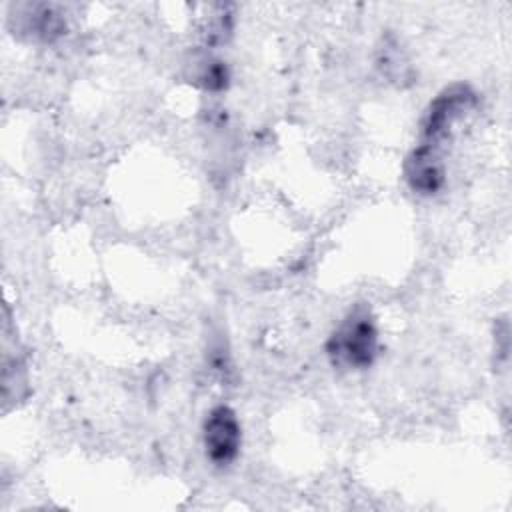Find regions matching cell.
Here are the masks:
<instances>
[{
    "mask_svg": "<svg viewBox=\"0 0 512 512\" xmlns=\"http://www.w3.org/2000/svg\"><path fill=\"white\" fill-rule=\"evenodd\" d=\"M326 354L340 370L372 366L378 354V326L366 306H356L344 316L326 342Z\"/></svg>",
    "mask_w": 512,
    "mask_h": 512,
    "instance_id": "6da1fadb",
    "label": "cell"
},
{
    "mask_svg": "<svg viewBox=\"0 0 512 512\" xmlns=\"http://www.w3.org/2000/svg\"><path fill=\"white\" fill-rule=\"evenodd\" d=\"M476 106V92L468 84L446 86L426 108L422 118V140L424 144L440 146L450 138L454 126Z\"/></svg>",
    "mask_w": 512,
    "mask_h": 512,
    "instance_id": "7a4b0ae2",
    "label": "cell"
},
{
    "mask_svg": "<svg viewBox=\"0 0 512 512\" xmlns=\"http://www.w3.org/2000/svg\"><path fill=\"white\" fill-rule=\"evenodd\" d=\"M202 442L212 464L228 466L236 460L242 444V428L230 406L218 404L208 412L202 426Z\"/></svg>",
    "mask_w": 512,
    "mask_h": 512,
    "instance_id": "3957f363",
    "label": "cell"
},
{
    "mask_svg": "<svg viewBox=\"0 0 512 512\" xmlns=\"http://www.w3.org/2000/svg\"><path fill=\"white\" fill-rule=\"evenodd\" d=\"M228 68L222 60L216 58H206L202 60L198 72H196V82L206 88V90H222L228 84Z\"/></svg>",
    "mask_w": 512,
    "mask_h": 512,
    "instance_id": "8992f818",
    "label": "cell"
},
{
    "mask_svg": "<svg viewBox=\"0 0 512 512\" xmlns=\"http://www.w3.org/2000/svg\"><path fill=\"white\" fill-rule=\"evenodd\" d=\"M404 180L412 192L432 196L442 190L446 182V166L440 150L432 144L420 142L404 160Z\"/></svg>",
    "mask_w": 512,
    "mask_h": 512,
    "instance_id": "277c9868",
    "label": "cell"
},
{
    "mask_svg": "<svg viewBox=\"0 0 512 512\" xmlns=\"http://www.w3.org/2000/svg\"><path fill=\"white\" fill-rule=\"evenodd\" d=\"M22 32H28L32 38L42 42H54L66 32V18L52 4H34L28 6L20 16Z\"/></svg>",
    "mask_w": 512,
    "mask_h": 512,
    "instance_id": "5b68a950",
    "label": "cell"
},
{
    "mask_svg": "<svg viewBox=\"0 0 512 512\" xmlns=\"http://www.w3.org/2000/svg\"><path fill=\"white\" fill-rule=\"evenodd\" d=\"M378 68L382 70V74H386L390 80H400L406 76L408 72V64H404V58L398 50V46H390L388 42H384V46L380 48V56H378Z\"/></svg>",
    "mask_w": 512,
    "mask_h": 512,
    "instance_id": "52a82bcc",
    "label": "cell"
}]
</instances>
